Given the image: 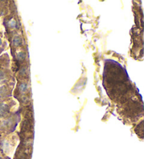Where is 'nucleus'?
<instances>
[{"label": "nucleus", "mask_w": 144, "mask_h": 159, "mask_svg": "<svg viewBox=\"0 0 144 159\" xmlns=\"http://www.w3.org/2000/svg\"><path fill=\"white\" fill-rule=\"evenodd\" d=\"M15 99L18 100L21 107L30 105L32 99L31 84L30 80L18 81L13 93Z\"/></svg>", "instance_id": "nucleus-3"}, {"label": "nucleus", "mask_w": 144, "mask_h": 159, "mask_svg": "<svg viewBox=\"0 0 144 159\" xmlns=\"http://www.w3.org/2000/svg\"><path fill=\"white\" fill-rule=\"evenodd\" d=\"M19 136L18 133H12L8 135L2 142V150L3 153L6 155H10L14 151L16 145L18 144Z\"/></svg>", "instance_id": "nucleus-6"}, {"label": "nucleus", "mask_w": 144, "mask_h": 159, "mask_svg": "<svg viewBox=\"0 0 144 159\" xmlns=\"http://www.w3.org/2000/svg\"><path fill=\"white\" fill-rule=\"evenodd\" d=\"M4 26L8 34V38L12 35L20 33L21 30V23L18 15L16 14V10L13 11L12 13L9 15L4 19Z\"/></svg>", "instance_id": "nucleus-4"}, {"label": "nucleus", "mask_w": 144, "mask_h": 159, "mask_svg": "<svg viewBox=\"0 0 144 159\" xmlns=\"http://www.w3.org/2000/svg\"><path fill=\"white\" fill-rule=\"evenodd\" d=\"M32 143V141L20 142L15 152L13 159H31Z\"/></svg>", "instance_id": "nucleus-5"}, {"label": "nucleus", "mask_w": 144, "mask_h": 159, "mask_svg": "<svg viewBox=\"0 0 144 159\" xmlns=\"http://www.w3.org/2000/svg\"><path fill=\"white\" fill-rule=\"evenodd\" d=\"M138 93H137V95H132L125 102L120 105L121 107L118 109L119 114L131 123L137 122L143 114V102L141 98L138 99Z\"/></svg>", "instance_id": "nucleus-2"}, {"label": "nucleus", "mask_w": 144, "mask_h": 159, "mask_svg": "<svg viewBox=\"0 0 144 159\" xmlns=\"http://www.w3.org/2000/svg\"><path fill=\"white\" fill-rule=\"evenodd\" d=\"M134 132L137 133L138 137H139L141 139L143 138V120H142L141 121L138 123V124L134 128Z\"/></svg>", "instance_id": "nucleus-7"}, {"label": "nucleus", "mask_w": 144, "mask_h": 159, "mask_svg": "<svg viewBox=\"0 0 144 159\" xmlns=\"http://www.w3.org/2000/svg\"><path fill=\"white\" fill-rule=\"evenodd\" d=\"M3 45H4V43H3V42H2V39H0V48H1L2 49H4Z\"/></svg>", "instance_id": "nucleus-8"}, {"label": "nucleus", "mask_w": 144, "mask_h": 159, "mask_svg": "<svg viewBox=\"0 0 144 159\" xmlns=\"http://www.w3.org/2000/svg\"><path fill=\"white\" fill-rule=\"evenodd\" d=\"M103 86L111 100L122 105L134 95L133 85L126 70L118 62L107 60L104 67Z\"/></svg>", "instance_id": "nucleus-1"}]
</instances>
